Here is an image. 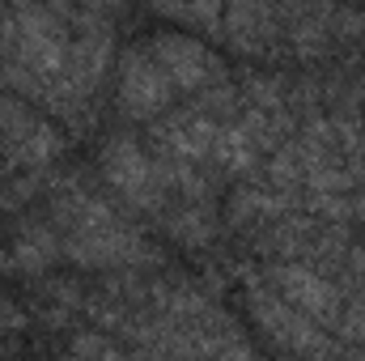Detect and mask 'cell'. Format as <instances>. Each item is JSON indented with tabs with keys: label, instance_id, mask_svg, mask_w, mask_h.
Listing matches in <instances>:
<instances>
[{
	"label": "cell",
	"instance_id": "obj_2",
	"mask_svg": "<svg viewBox=\"0 0 365 361\" xmlns=\"http://www.w3.org/2000/svg\"><path fill=\"white\" fill-rule=\"evenodd\" d=\"M60 145L64 136L47 115H38L13 93H0V162L4 166H43L47 158L60 153Z\"/></svg>",
	"mask_w": 365,
	"mask_h": 361
},
{
	"label": "cell",
	"instance_id": "obj_4",
	"mask_svg": "<svg viewBox=\"0 0 365 361\" xmlns=\"http://www.w3.org/2000/svg\"><path fill=\"white\" fill-rule=\"evenodd\" d=\"M175 81L166 77V68L158 64L149 39L128 47L123 60H119V111L132 115V119H149V115H162L175 98Z\"/></svg>",
	"mask_w": 365,
	"mask_h": 361
},
{
	"label": "cell",
	"instance_id": "obj_6",
	"mask_svg": "<svg viewBox=\"0 0 365 361\" xmlns=\"http://www.w3.org/2000/svg\"><path fill=\"white\" fill-rule=\"evenodd\" d=\"M251 310H255V319L264 323V332L272 336L276 345H284V349H293V353H302V357H323V353H327L323 327H319L314 319L297 315L289 302H280L264 280L251 289Z\"/></svg>",
	"mask_w": 365,
	"mask_h": 361
},
{
	"label": "cell",
	"instance_id": "obj_7",
	"mask_svg": "<svg viewBox=\"0 0 365 361\" xmlns=\"http://www.w3.org/2000/svg\"><path fill=\"white\" fill-rule=\"evenodd\" d=\"M149 47H153L158 64L166 68V77L175 81V90H182V93L200 90L204 81L217 77V56H212L204 43H195L191 34H175V30H166V34L149 39Z\"/></svg>",
	"mask_w": 365,
	"mask_h": 361
},
{
	"label": "cell",
	"instance_id": "obj_9",
	"mask_svg": "<svg viewBox=\"0 0 365 361\" xmlns=\"http://www.w3.org/2000/svg\"><path fill=\"white\" fill-rule=\"evenodd\" d=\"M344 332H349V336H365V289L353 298V306H349V315H344Z\"/></svg>",
	"mask_w": 365,
	"mask_h": 361
},
{
	"label": "cell",
	"instance_id": "obj_8",
	"mask_svg": "<svg viewBox=\"0 0 365 361\" xmlns=\"http://www.w3.org/2000/svg\"><path fill=\"white\" fill-rule=\"evenodd\" d=\"M276 9L264 4H238V9H225V21H230V39L238 47H264L268 34H276Z\"/></svg>",
	"mask_w": 365,
	"mask_h": 361
},
{
	"label": "cell",
	"instance_id": "obj_5",
	"mask_svg": "<svg viewBox=\"0 0 365 361\" xmlns=\"http://www.w3.org/2000/svg\"><path fill=\"white\" fill-rule=\"evenodd\" d=\"M264 285L272 289L280 302H289L297 315L314 319L319 327L323 323H336L340 319V293L327 276H319L314 268H302V264H280L264 276Z\"/></svg>",
	"mask_w": 365,
	"mask_h": 361
},
{
	"label": "cell",
	"instance_id": "obj_1",
	"mask_svg": "<svg viewBox=\"0 0 365 361\" xmlns=\"http://www.w3.org/2000/svg\"><path fill=\"white\" fill-rule=\"evenodd\" d=\"M56 217V238H60V251L73 255L77 264H90V268H110V264H132V260H145V247L140 238L98 200L90 191H64L51 208Z\"/></svg>",
	"mask_w": 365,
	"mask_h": 361
},
{
	"label": "cell",
	"instance_id": "obj_3",
	"mask_svg": "<svg viewBox=\"0 0 365 361\" xmlns=\"http://www.w3.org/2000/svg\"><path fill=\"white\" fill-rule=\"evenodd\" d=\"M102 175L119 195H128L140 208H162L166 204V171L132 141V136H115L102 145Z\"/></svg>",
	"mask_w": 365,
	"mask_h": 361
}]
</instances>
